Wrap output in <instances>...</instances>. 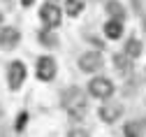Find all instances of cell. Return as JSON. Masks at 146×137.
Wrapping results in <instances>:
<instances>
[{"label": "cell", "mask_w": 146, "mask_h": 137, "mask_svg": "<svg viewBox=\"0 0 146 137\" xmlns=\"http://www.w3.org/2000/svg\"><path fill=\"white\" fill-rule=\"evenodd\" d=\"M0 116H3V109H0Z\"/></svg>", "instance_id": "cell-21"}, {"label": "cell", "mask_w": 146, "mask_h": 137, "mask_svg": "<svg viewBox=\"0 0 146 137\" xmlns=\"http://www.w3.org/2000/svg\"><path fill=\"white\" fill-rule=\"evenodd\" d=\"M0 23H3V14H0Z\"/></svg>", "instance_id": "cell-19"}, {"label": "cell", "mask_w": 146, "mask_h": 137, "mask_svg": "<svg viewBox=\"0 0 146 137\" xmlns=\"http://www.w3.org/2000/svg\"><path fill=\"white\" fill-rule=\"evenodd\" d=\"M23 79H26V65H23L21 61L9 63V70H7V82H9V88H12V91H16V88L23 84Z\"/></svg>", "instance_id": "cell-3"}, {"label": "cell", "mask_w": 146, "mask_h": 137, "mask_svg": "<svg viewBox=\"0 0 146 137\" xmlns=\"http://www.w3.org/2000/svg\"><path fill=\"white\" fill-rule=\"evenodd\" d=\"M40 16H42V23H44L46 28H56V26L60 23V9H58V5H53V3L42 5Z\"/></svg>", "instance_id": "cell-4"}, {"label": "cell", "mask_w": 146, "mask_h": 137, "mask_svg": "<svg viewBox=\"0 0 146 137\" xmlns=\"http://www.w3.org/2000/svg\"><path fill=\"white\" fill-rule=\"evenodd\" d=\"M104 35L109 37V40H118V37L123 35V21H116V19H109V21L104 23Z\"/></svg>", "instance_id": "cell-9"}, {"label": "cell", "mask_w": 146, "mask_h": 137, "mask_svg": "<svg viewBox=\"0 0 146 137\" xmlns=\"http://www.w3.org/2000/svg\"><path fill=\"white\" fill-rule=\"evenodd\" d=\"M37 77L42 82H51L56 77V61L51 56H42L37 61Z\"/></svg>", "instance_id": "cell-6"}, {"label": "cell", "mask_w": 146, "mask_h": 137, "mask_svg": "<svg viewBox=\"0 0 146 137\" xmlns=\"http://www.w3.org/2000/svg\"><path fill=\"white\" fill-rule=\"evenodd\" d=\"M21 40V33L16 28H3L0 30V47L3 49H14Z\"/></svg>", "instance_id": "cell-8"}, {"label": "cell", "mask_w": 146, "mask_h": 137, "mask_svg": "<svg viewBox=\"0 0 146 137\" xmlns=\"http://www.w3.org/2000/svg\"><path fill=\"white\" fill-rule=\"evenodd\" d=\"M26 121H28V114L23 112V114L19 116V123H16V130H23V126H26Z\"/></svg>", "instance_id": "cell-17"}, {"label": "cell", "mask_w": 146, "mask_h": 137, "mask_svg": "<svg viewBox=\"0 0 146 137\" xmlns=\"http://www.w3.org/2000/svg\"><path fill=\"white\" fill-rule=\"evenodd\" d=\"M121 114H123V105H121V102H107V105L100 107V119H102L104 123H114V121H118Z\"/></svg>", "instance_id": "cell-7"}, {"label": "cell", "mask_w": 146, "mask_h": 137, "mask_svg": "<svg viewBox=\"0 0 146 137\" xmlns=\"http://www.w3.org/2000/svg\"><path fill=\"white\" fill-rule=\"evenodd\" d=\"M144 28H146V19H144Z\"/></svg>", "instance_id": "cell-20"}, {"label": "cell", "mask_w": 146, "mask_h": 137, "mask_svg": "<svg viewBox=\"0 0 146 137\" xmlns=\"http://www.w3.org/2000/svg\"><path fill=\"white\" fill-rule=\"evenodd\" d=\"M125 56H130V58H137L139 53H141V42L139 40H135V37H132V40H127L125 42V51H123Z\"/></svg>", "instance_id": "cell-13"}, {"label": "cell", "mask_w": 146, "mask_h": 137, "mask_svg": "<svg viewBox=\"0 0 146 137\" xmlns=\"http://www.w3.org/2000/svg\"><path fill=\"white\" fill-rule=\"evenodd\" d=\"M88 93L93 98H100V100H107V98L114 95V84L107 79V77H95V79H90L88 84Z\"/></svg>", "instance_id": "cell-2"}, {"label": "cell", "mask_w": 146, "mask_h": 137, "mask_svg": "<svg viewBox=\"0 0 146 137\" xmlns=\"http://www.w3.org/2000/svg\"><path fill=\"white\" fill-rule=\"evenodd\" d=\"M102 65H104V61H102V56L98 51H88V53H84L79 58V67L84 72H98Z\"/></svg>", "instance_id": "cell-5"}, {"label": "cell", "mask_w": 146, "mask_h": 137, "mask_svg": "<svg viewBox=\"0 0 146 137\" xmlns=\"http://www.w3.org/2000/svg\"><path fill=\"white\" fill-rule=\"evenodd\" d=\"M141 132H144V123L141 121H130L125 126V130H123L125 137H141Z\"/></svg>", "instance_id": "cell-12"}, {"label": "cell", "mask_w": 146, "mask_h": 137, "mask_svg": "<svg viewBox=\"0 0 146 137\" xmlns=\"http://www.w3.org/2000/svg\"><path fill=\"white\" fill-rule=\"evenodd\" d=\"M70 137H88V132L81 128H74V130H70Z\"/></svg>", "instance_id": "cell-16"}, {"label": "cell", "mask_w": 146, "mask_h": 137, "mask_svg": "<svg viewBox=\"0 0 146 137\" xmlns=\"http://www.w3.org/2000/svg\"><path fill=\"white\" fill-rule=\"evenodd\" d=\"M40 42L46 44V47H56V44H58V37L53 35L51 28H49V30H42V33H40Z\"/></svg>", "instance_id": "cell-15"}, {"label": "cell", "mask_w": 146, "mask_h": 137, "mask_svg": "<svg viewBox=\"0 0 146 137\" xmlns=\"http://www.w3.org/2000/svg\"><path fill=\"white\" fill-rule=\"evenodd\" d=\"M63 107L70 114V119L81 121L84 116H86V95H84V91H79V88L65 91L63 93Z\"/></svg>", "instance_id": "cell-1"}, {"label": "cell", "mask_w": 146, "mask_h": 137, "mask_svg": "<svg viewBox=\"0 0 146 137\" xmlns=\"http://www.w3.org/2000/svg\"><path fill=\"white\" fill-rule=\"evenodd\" d=\"M107 14L111 19H116V21H123V19H125V9H123L121 3H116V0H109V3H107Z\"/></svg>", "instance_id": "cell-10"}, {"label": "cell", "mask_w": 146, "mask_h": 137, "mask_svg": "<svg viewBox=\"0 0 146 137\" xmlns=\"http://www.w3.org/2000/svg\"><path fill=\"white\" fill-rule=\"evenodd\" d=\"M81 9H84V3H81V0H65V12H67L70 16H79Z\"/></svg>", "instance_id": "cell-14"}, {"label": "cell", "mask_w": 146, "mask_h": 137, "mask_svg": "<svg viewBox=\"0 0 146 137\" xmlns=\"http://www.w3.org/2000/svg\"><path fill=\"white\" fill-rule=\"evenodd\" d=\"M114 65H116V70H118L121 74H125V72L132 70V58L125 56V53H118V56L114 58Z\"/></svg>", "instance_id": "cell-11"}, {"label": "cell", "mask_w": 146, "mask_h": 137, "mask_svg": "<svg viewBox=\"0 0 146 137\" xmlns=\"http://www.w3.org/2000/svg\"><path fill=\"white\" fill-rule=\"evenodd\" d=\"M33 3H35V0H21V5H23V7H30Z\"/></svg>", "instance_id": "cell-18"}]
</instances>
